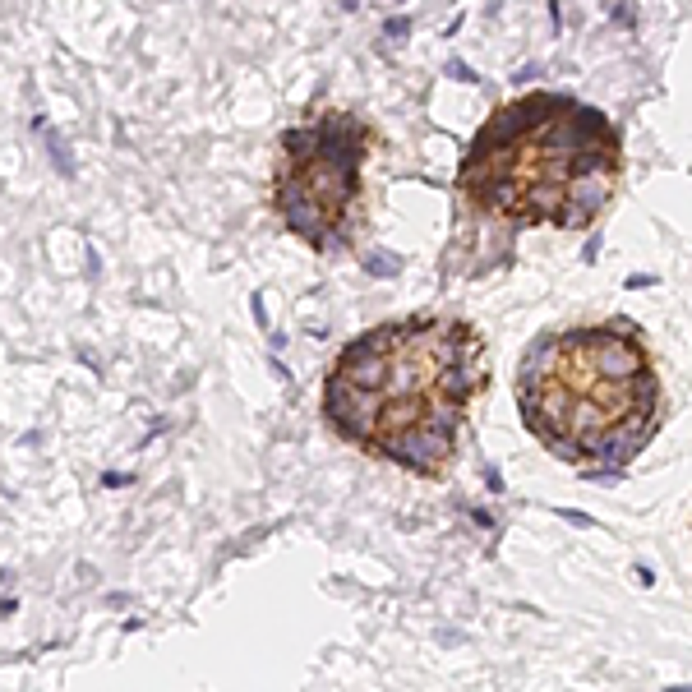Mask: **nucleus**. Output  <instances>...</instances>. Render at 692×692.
Masks as SVG:
<instances>
[{"label": "nucleus", "instance_id": "obj_1", "mask_svg": "<svg viewBox=\"0 0 692 692\" xmlns=\"http://www.w3.org/2000/svg\"><path fill=\"white\" fill-rule=\"evenodd\" d=\"M383 406H388V388H360V383H351L346 374H333V378H328L324 411H328V420L337 425V434H346V438H374Z\"/></svg>", "mask_w": 692, "mask_h": 692}, {"label": "nucleus", "instance_id": "obj_2", "mask_svg": "<svg viewBox=\"0 0 692 692\" xmlns=\"http://www.w3.org/2000/svg\"><path fill=\"white\" fill-rule=\"evenodd\" d=\"M378 453L402 462L406 471H438V466L453 457V430H438V425L420 420V425H406V430H393L388 438H378Z\"/></svg>", "mask_w": 692, "mask_h": 692}, {"label": "nucleus", "instance_id": "obj_3", "mask_svg": "<svg viewBox=\"0 0 692 692\" xmlns=\"http://www.w3.org/2000/svg\"><path fill=\"white\" fill-rule=\"evenodd\" d=\"M577 438H582V453L587 457H600V462H609V466H628L632 457L651 443V425H646V415H623V420L609 425V430L577 434Z\"/></svg>", "mask_w": 692, "mask_h": 692}, {"label": "nucleus", "instance_id": "obj_4", "mask_svg": "<svg viewBox=\"0 0 692 692\" xmlns=\"http://www.w3.org/2000/svg\"><path fill=\"white\" fill-rule=\"evenodd\" d=\"M587 360H591V369H596V378H609V383H628V378H637L641 369H646V356H641L628 337H614L609 328H600V337H596V346L587 351Z\"/></svg>", "mask_w": 692, "mask_h": 692}, {"label": "nucleus", "instance_id": "obj_5", "mask_svg": "<svg viewBox=\"0 0 692 692\" xmlns=\"http://www.w3.org/2000/svg\"><path fill=\"white\" fill-rule=\"evenodd\" d=\"M605 203H609V175H572L568 199H563V208L554 212V222L582 231V227H591V217H596Z\"/></svg>", "mask_w": 692, "mask_h": 692}, {"label": "nucleus", "instance_id": "obj_6", "mask_svg": "<svg viewBox=\"0 0 692 692\" xmlns=\"http://www.w3.org/2000/svg\"><path fill=\"white\" fill-rule=\"evenodd\" d=\"M425 360L415 356V351H402V356H393V369H388V397H402V393H420V383H425Z\"/></svg>", "mask_w": 692, "mask_h": 692}, {"label": "nucleus", "instance_id": "obj_7", "mask_svg": "<svg viewBox=\"0 0 692 692\" xmlns=\"http://www.w3.org/2000/svg\"><path fill=\"white\" fill-rule=\"evenodd\" d=\"M425 420V397L420 393H402V397H388L383 415H378V430H406V425H420Z\"/></svg>", "mask_w": 692, "mask_h": 692}, {"label": "nucleus", "instance_id": "obj_8", "mask_svg": "<svg viewBox=\"0 0 692 692\" xmlns=\"http://www.w3.org/2000/svg\"><path fill=\"white\" fill-rule=\"evenodd\" d=\"M388 369H393V356H360V360H342L337 374H346L351 383H360V388H383Z\"/></svg>", "mask_w": 692, "mask_h": 692}, {"label": "nucleus", "instance_id": "obj_9", "mask_svg": "<svg viewBox=\"0 0 692 692\" xmlns=\"http://www.w3.org/2000/svg\"><path fill=\"white\" fill-rule=\"evenodd\" d=\"M609 425H614V411L605 402H596L591 393L577 397V406H572V425H568L572 434H596V430H609Z\"/></svg>", "mask_w": 692, "mask_h": 692}, {"label": "nucleus", "instance_id": "obj_10", "mask_svg": "<svg viewBox=\"0 0 692 692\" xmlns=\"http://www.w3.org/2000/svg\"><path fill=\"white\" fill-rule=\"evenodd\" d=\"M471 388H475V369L466 365H443L434 374V393H443V397H457V402H466V397H471Z\"/></svg>", "mask_w": 692, "mask_h": 692}, {"label": "nucleus", "instance_id": "obj_11", "mask_svg": "<svg viewBox=\"0 0 692 692\" xmlns=\"http://www.w3.org/2000/svg\"><path fill=\"white\" fill-rule=\"evenodd\" d=\"M402 337V328H369V333H360L356 342H346L342 360H360V356H388V346Z\"/></svg>", "mask_w": 692, "mask_h": 692}, {"label": "nucleus", "instance_id": "obj_12", "mask_svg": "<svg viewBox=\"0 0 692 692\" xmlns=\"http://www.w3.org/2000/svg\"><path fill=\"white\" fill-rule=\"evenodd\" d=\"M462 406H466V402H457V397L434 393L430 402H425V420L438 425V430H457V425H462Z\"/></svg>", "mask_w": 692, "mask_h": 692}, {"label": "nucleus", "instance_id": "obj_13", "mask_svg": "<svg viewBox=\"0 0 692 692\" xmlns=\"http://www.w3.org/2000/svg\"><path fill=\"white\" fill-rule=\"evenodd\" d=\"M360 263H365L369 277H397V272H402V259H397V254H383V249H365Z\"/></svg>", "mask_w": 692, "mask_h": 692}, {"label": "nucleus", "instance_id": "obj_14", "mask_svg": "<svg viewBox=\"0 0 692 692\" xmlns=\"http://www.w3.org/2000/svg\"><path fill=\"white\" fill-rule=\"evenodd\" d=\"M46 148H51V157H56V167H61V175H74V157H70V148H65L61 134H51V139H46Z\"/></svg>", "mask_w": 692, "mask_h": 692}, {"label": "nucleus", "instance_id": "obj_15", "mask_svg": "<svg viewBox=\"0 0 692 692\" xmlns=\"http://www.w3.org/2000/svg\"><path fill=\"white\" fill-rule=\"evenodd\" d=\"M609 333H614V337H628V342H632V333H637V328H632L628 314H614V319H609Z\"/></svg>", "mask_w": 692, "mask_h": 692}, {"label": "nucleus", "instance_id": "obj_16", "mask_svg": "<svg viewBox=\"0 0 692 692\" xmlns=\"http://www.w3.org/2000/svg\"><path fill=\"white\" fill-rule=\"evenodd\" d=\"M559 517H563V522H572V526H582V531H596V517H587V512H572V508H559Z\"/></svg>", "mask_w": 692, "mask_h": 692}, {"label": "nucleus", "instance_id": "obj_17", "mask_svg": "<svg viewBox=\"0 0 692 692\" xmlns=\"http://www.w3.org/2000/svg\"><path fill=\"white\" fill-rule=\"evenodd\" d=\"M448 74H453V79H462V83H480V74H475L471 65H462V61H453V65H448Z\"/></svg>", "mask_w": 692, "mask_h": 692}, {"label": "nucleus", "instance_id": "obj_18", "mask_svg": "<svg viewBox=\"0 0 692 692\" xmlns=\"http://www.w3.org/2000/svg\"><path fill=\"white\" fill-rule=\"evenodd\" d=\"M249 309H254V319H259V328H263V333H268V337H272V324H268V305H263V296H254V300H249Z\"/></svg>", "mask_w": 692, "mask_h": 692}, {"label": "nucleus", "instance_id": "obj_19", "mask_svg": "<svg viewBox=\"0 0 692 692\" xmlns=\"http://www.w3.org/2000/svg\"><path fill=\"white\" fill-rule=\"evenodd\" d=\"M656 282H660L656 272H632V277H628V286H632V291H641V286H656Z\"/></svg>", "mask_w": 692, "mask_h": 692}, {"label": "nucleus", "instance_id": "obj_20", "mask_svg": "<svg viewBox=\"0 0 692 692\" xmlns=\"http://www.w3.org/2000/svg\"><path fill=\"white\" fill-rule=\"evenodd\" d=\"M485 485H490L494 494H503V475H499V471H485Z\"/></svg>", "mask_w": 692, "mask_h": 692}, {"label": "nucleus", "instance_id": "obj_21", "mask_svg": "<svg viewBox=\"0 0 692 692\" xmlns=\"http://www.w3.org/2000/svg\"><path fill=\"white\" fill-rule=\"evenodd\" d=\"M388 33H393V42H402V37H406V19H393V28H388Z\"/></svg>", "mask_w": 692, "mask_h": 692}]
</instances>
